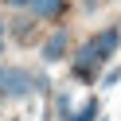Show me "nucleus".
Here are the masks:
<instances>
[{"label": "nucleus", "mask_w": 121, "mask_h": 121, "mask_svg": "<svg viewBox=\"0 0 121 121\" xmlns=\"http://www.w3.org/2000/svg\"><path fill=\"white\" fill-rule=\"evenodd\" d=\"M117 39H121V31H117V27H105V31H98L94 39H90L86 47L74 55V74H78V78H90V74H94V66H98V63H105V59L113 55Z\"/></svg>", "instance_id": "f257e3e1"}, {"label": "nucleus", "mask_w": 121, "mask_h": 121, "mask_svg": "<svg viewBox=\"0 0 121 121\" xmlns=\"http://www.w3.org/2000/svg\"><path fill=\"white\" fill-rule=\"evenodd\" d=\"M31 74L24 70V66H0V98H24V94H31Z\"/></svg>", "instance_id": "f03ea898"}, {"label": "nucleus", "mask_w": 121, "mask_h": 121, "mask_svg": "<svg viewBox=\"0 0 121 121\" xmlns=\"http://www.w3.org/2000/svg\"><path fill=\"white\" fill-rule=\"evenodd\" d=\"M66 47H70V35L55 31L47 43H43V59H47V63H59V59H66Z\"/></svg>", "instance_id": "7ed1b4c3"}, {"label": "nucleus", "mask_w": 121, "mask_h": 121, "mask_svg": "<svg viewBox=\"0 0 121 121\" xmlns=\"http://www.w3.org/2000/svg\"><path fill=\"white\" fill-rule=\"evenodd\" d=\"M31 12H35V16H43V20H51V16L63 12V0H31Z\"/></svg>", "instance_id": "20e7f679"}, {"label": "nucleus", "mask_w": 121, "mask_h": 121, "mask_svg": "<svg viewBox=\"0 0 121 121\" xmlns=\"http://www.w3.org/2000/svg\"><path fill=\"white\" fill-rule=\"evenodd\" d=\"M94 117H98V102H94V98H90V102L82 105L78 113H70V117H66V121H94Z\"/></svg>", "instance_id": "39448f33"}, {"label": "nucleus", "mask_w": 121, "mask_h": 121, "mask_svg": "<svg viewBox=\"0 0 121 121\" xmlns=\"http://www.w3.org/2000/svg\"><path fill=\"white\" fill-rule=\"evenodd\" d=\"M117 82H121V66H109L105 78H102V86H117Z\"/></svg>", "instance_id": "423d86ee"}, {"label": "nucleus", "mask_w": 121, "mask_h": 121, "mask_svg": "<svg viewBox=\"0 0 121 121\" xmlns=\"http://www.w3.org/2000/svg\"><path fill=\"white\" fill-rule=\"evenodd\" d=\"M16 35H20V43H27V39H31V24L20 20V24H16Z\"/></svg>", "instance_id": "0eeeda50"}, {"label": "nucleus", "mask_w": 121, "mask_h": 121, "mask_svg": "<svg viewBox=\"0 0 121 121\" xmlns=\"http://www.w3.org/2000/svg\"><path fill=\"white\" fill-rule=\"evenodd\" d=\"M8 4H16V8H31V0H8Z\"/></svg>", "instance_id": "6e6552de"}, {"label": "nucleus", "mask_w": 121, "mask_h": 121, "mask_svg": "<svg viewBox=\"0 0 121 121\" xmlns=\"http://www.w3.org/2000/svg\"><path fill=\"white\" fill-rule=\"evenodd\" d=\"M4 27H8V24H4V20H0V39H4Z\"/></svg>", "instance_id": "1a4fd4ad"}, {"label": "nucleus", "mask_w": 121, "mask_h": 121, "mask_svg": "<svg viewBox=\"0 0 121 121\" xmlns=\"http://www.w3.org/2000/svg\"><path fill=\"white\" fill-rule=\"evenodd\" d=\"M0 55H4V39H0Z\"/></svg>", "instance_id": "9d476101"}]
</instances>
